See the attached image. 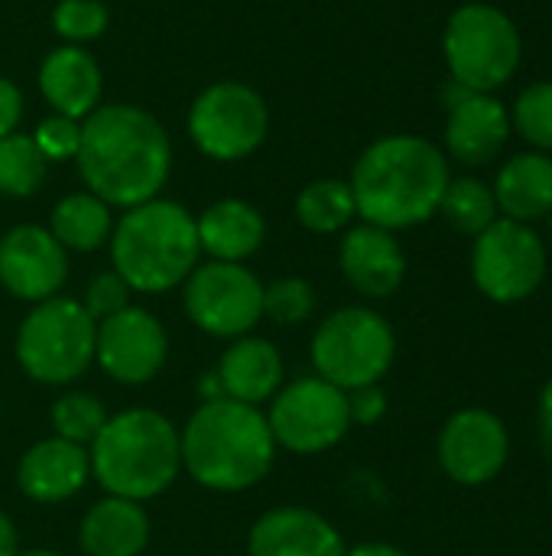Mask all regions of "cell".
<instances>
[{
    "mask_svg": "<svg viewBox=\"0 0 552 556\" xmlns=\"http://www.w3.org/2000/svg\"><path fill=\"white\" fill-rule=\"evenodd\" d=\"M550 270V254L534 225L498 218L472 248V280L478 293L498 306H514L530 300Z\"/></svg>",
    "mask_w": 552,
    "mask_h": 556,
    "instance_id": "obj_9",
    "label": "cell"
},
{
    "mask_svg": "<svg viewBox=\"0 0 552 556\" xmlns=\"http://www.w3.org/2000/svg\"><path fill=\"white\" fill-rule=\"evenodd\" d=\"M511 140V111L491 91H468L459 85V94L449 101L446 147L465 166H485L504 153Z\"/></svg>",
    "mask_w": 552,
    "mask_h": 556,
    "instance_id": "obj_16",
    "label": "cell"
},
{
    "mask_svg": "<svg viewBox=\"0 0 552 556\" xmlns=\"http://www.w3.org/2000/svg\"><path fill=\"white\" fill-rule=\"evenodd\" d=\"M198 244L211 261L241 264L260 251L267 238L264 215L244 199H221L195 218Z\"/></svg>",
    "mask_w": 552,
    "mask_h": 556,
    "instance_id": "obj_24",
    "label": "cell"
},
{
    "mask_svg": "<svg viewBox=\"0 0 552 556\" xmlns=\"http://www.w3.org/2000/svg\"><path fill=\"white\" fill-rule=\"evenodd\" d=\"M439 212L446 215V222L455 231L472 235V238L482 235L488 225H495L501 218L498 202H495V189L478 176L449 179V186L442 192V202H439Z\"/></svg>",
    "mask_w": 552,
    "mask_h": 556,
    "instance_id": "obj_27",
    "label": "cell"
},
{
    "mask_svg": "<svg viewBox=\"0 0 552 556\" xmlns=\"http://www.w3.org/2000/svg\"><path fill=\"white\" fill-rule=\"evenodd\" d=\"M130 287L124 283V277L117 274V270H104V274H98L91 283H88V290H85V309H88V316L94 319V323H101V319H107V316H114V313H120V309H127L130 306Z\"/></svg>",
    "mask_w": 552,
    "mask_h": 556,
    "instance_id": "obj_34",
    "label": "cell"
},
{
    "mask_svg": "<svg viewBox=\"0 0 552 556\" xmlns=\"http://www.w3.org/2000/svg\"><path fill=\"white\" fill-rule=\"evenodd\" d=\"M52 26L68 46L98 39L107 29V7L101 0H59L52 10Z\"/></svg>",
    "mask_w": 552,
    "mask_h": 556,
    "instance_id": "obj_32",
    "label": "cell"
},
{
    "mask_svg": "<svg viewBox=\"0 0 552 556\" xmlns=\"http://www.w3.org/2000/svg\"><path fill=\"white\" fill-rule=\"evenodd\" d=\"M16 556H62V554H55V551H20Z\"/></svg>",
    "mask_w": 552,
    "mask_h": 556,
    "instance_id": "obj_41",
    "label": "cell"
},
{
    "mask_svg": "<svg viewBox=\"0 0 552 556\" xmlns=\"http://www.w3.org/2000/svg\"><path fill=\"white\" fill-rule=\"evenodd\" d=\"M42 98L65 117H88L101 101V68L81 46H59L42 59L39 68Z\"/></svg>",
    "mask_w": 552,
    "mask_h": 556,
    "instance_id": "obj_22",
    "label": "cell"
},
{
    "mask_svg": "<svg viewBox=\"0 0 552 556\" xmlns=\"http://www.w3.org/2000/svg\"><path fill=\"white\" fill-rule=\"evenodd\" d=\"M98 323L88 316L81 300L49 296L33 303L16 329V362L23 375L46 388H65L78 381L94 362Z\"/></svg>",
    "mask_w": 552,
    "mask_h": 556,
    "instance_id": "obj_6",
    "label": "cell"
},
{
    "mask_svg": "<svg viewBox=\"0 0 552 556\" xmlns=\"http://www.w3.org/2000/svg\"><path fill=\"white\" fill-rule=\"evenodd\" d=\"M224 397L260 407L283 388V355L270 339H234L215 368Z\"/></svg>",
    "mask_w": 552,
    "mask_h": 556,
    "instance_id": "obj_20",
    "label": "cell"
},
{
    "mask_svg": "<svg viewBox=\"0 0 552 556\" xmlns=\"http://www.w3.org/2000/svg\"><path fill=\"white\" fill-rule=\"evenodd\" d=\"M550 238H552V212H550Z\"/></svg>",
    "mask_w": 552,
    "mask_h": 556,
    "instance_id": "obj_42",
    "label": "cell"
},
{
    "mask_svg": "<svg viewBox=\"0 0 552 556\" xmlns=\"http://www.w3.org/2000/svg\"><path fill=\"white\" fill-rule=\"evenodd\" d=\"M338 267L345 280L368 300H387L407 277V254L394 231L377 225H355L338 248Z\"/></svg>",
    "mask_w": 552,
    "mask_h": 556,
    "instance_id": "obj_17",
    "label": "cell"
},
{
    "mask_svg": "<svg viewBox=\"0 0 552 556\" xmlns=\"http://www.w3.org/2000/svg\"><path fill=\"white\" fill-rule=\"evenodd\" d=\"M442 52L455 85L495 91L517 72L524 42L517 23L501 7L465 3L446 23Z\"/></svg>",
    "mask_w": 552,
    "mask_h": 556,
    "instance_id": "obj_8",
    "label": "cell"
},
{
    "mask_svg": "<svg viewBox=\"0 0 552 556\" xmlns=\"http://www.w3.org/2000/svg\"><path fill=\"white\" fill-rule=\"evenodd\" d=\"M49 420H52V430L59 440L91 446L94 437L101 433V427L107 424V407L101 404V397H94L88 391H65L62 397H55Z\"/></svg>",
    "mask_w": 552,
    "mask_h": 556,
    "instance_id": "obj_29",
    "label": "cell"
},
{
    "mask_svg": "<svg viewBox=\"0 0 552 556\" xmlns=\"http://www.w3.org/2000/svg\"><path fill=\"white\" fill-rule=\"evenodd\" d=\"M78 169L88 192L107 205L133 208L159 195L172 166L163 124L130 104H104L81 124Z\"/></svg>",
    "mask_w": 552,
    "mask_h": 556,
    "instance_id": "obj_1",
    "label": "cell"
},
{
    "mask_svg": "<svg viewBox=\"0 0 552 556\" xmlns=\"http://www.w3.org/2000/svg\"><path fill=\"white\" fill-rule=\"evenodd\" d=\"M247 556H348V547L319 511L283 505L254 521Z\"/></svg>",
    "mask_w": 552,
    "mask_h": 556,
    "instance_id": "obj_18",
    "label": "cell"
},
{
    "mask_svg": "<svg viewBox=\"0 0 552 556\" xmlns=\"http://www.w3.org/2000/svg\"><path fill=\"white\" fill-rule=\"evenodd\" d=\"M49 231H52V238H55L65 251L91 254V251H98L104 241H111V231H114L111 205L101 202V199L91 195V192L65 195V199L52 208Z\"/></svg>",
    "mask_w": 552,
    "mask_h": 556,
    "instance_id": "obj_25",
    "label": "cell"
},
{
    "mask_svg": "<svg viewBox=\"0 0 552 556\" xmlns=\"http://www.w3.org/2000/svg\"><path fill=\"white\" fill-rule=\"evenodd\" d=\"M270 127L264 98L238 81H221L205 88L189 111V134L195 147L211 160H244L251 156Z\"/></svg>",
    "mask_w": 552,
    "mask_h": 556,
    "instance_id": "obj_12",
    "label": "cell"
},
{
    "mask_svg": "<svg viewBox=\"0 0 552 556\" xmlns=\"http://www.w3.org/2000/svg\"><path fill=\"white\" fill-rule=\"evenodd\" d=\"M23 117V94L13 81L0 78V137H10Z\"/></svg>",
    "mask_w": 552,
    "mask_h": 556,
    "instance_id": "obj_36",
    "label": "cell"
},
{
    "mask_svg": "<svg viewBox=\"0 0 552 556\" xmlns=\"http://www.w3.org/2000/svg\"><path fill=\"white\" fill-rule=\"evenodd\" d=\"M198 397H202V401H218V397H224L221 381H218L215 371H205V375H202V381H198Z\"/></svg>",
    "mask_w": 552,
    "mask_h": 556,
    "instance_id": "obj_40",
    "label": "cell"
},
{
    "mask_svg": "<svg viewBox=\"0 0 552 556\" xmlns=\"http://www.w3.org/2000/svg\"><path fill=\"white\" fill-rule=\"evenodd\" d=\"M267 424L277 450L283 446L296 456L329 453L351 430L348 394L319 375L296 378L270 397Z\"/></svg>",
    "mask_w": 552,
    "mask_h": 556,
    "instance_id": "obj_10",
    "label": "cell"
},
{
    "mask_svg": "<svg viewBox=\"0 0 552 556\" xmlns=\"http://www.w3.org/2000/svg\"><path fill=\"white\" fill-rule=\"evenodd\" d=\"M449 179L446 153L433 140L397 134L361 153L348 186L355 192L358 215L368 225L403 231L439 212Z\"/></svg>",
    "mask_w": 552,
    "mask_h": 556,
    "instance_id": "obj_2",
    "label": "cell"
},
{
    "mask_svg": "<svg viewBox=\"0 0 552 556\" xmlns=\"http://www.w3.org/2000/svg\"><path fill=\"white\" fill-rule=\"evenodd\" d=\"M537 420H540V430L543 437L552 443V378L540 388V401H537Z\"/></svg>",
    "mask_w": 552,
    "mask_h": 556,
    "instance_id": "obj_37",
    "label": "cell"
},
{
    "mask_svg": "<svg viewBox=\"0 0 552 556\" xmlns=\"http://www.w3.org/2000/svg\"><path fill=\"white\" fill-rule=\"evenodd\" d=\"M88 479H91L88 446L59 437L29 446L16 466V485L36 505H62L75 498Z\"/></svg>",
    "mask_w": 552,
    "mask_h": 556,
    "instance_id": "obj_19",
    "label": "cell"
},
{
    "mask_svg": "<svg viewBox=\"0 0 552 556\" xmlns=\"http://www.w3.org/2000/svg\"><path fill=\"white\" fill-rule=\"evenodd\" d=\"M182 306L198 332L234 342L264 319V283L244 264L208 261L185 277Z\"/></svg>",
    "mask_w": 552,
    "mask_h": 556,
    "instance_id": "obj_11",
    "label": "cell"
},
{
    "mask_svg": "<svg viewBox=\"0 0 552 556\" xmlns=\"http://www.w3.org/2000/svg\"><path fill=\"white\" fill-rule=\"evenodd\" d=\"M91 479L117 498L150 502L182 472L179 427L150 407H130L101 427L88 446Z\"/></svg>",
    "mask_w": 552,
    "mask_h": 556,
    "instance_id": "obj_4",
    "label": "cell"
},
{
    "mask_svg": "<svg viewBox=\"0 0 552 556\" xmlns=\"http://www.w3.org/2000/svg\"><path fill=\"white\" fill-rule=\"evenodd\" d=\"M20 554V534L10 521V515L0 511V556H16Z\"/></svg>",
    "mask_w": 552,
    "mask_h": 556,
    "instance_id": "obj_38",
    "label": "cell"
},
{
    "mask_svg": "<svg viewBox=\"0 0 552 556\" xmlns=\"http://www.w3.org/2000/svg\"><path fill=\"white\" fill-rule=\"evenodd\" d=\"M358 215L355 192L345 179H316L296 199V218L306 231L335 235Z\"/></svg>",
    "mask_w": 552,
    "mask_h": 556,
    "instance_id": "obj_26",
    "label": "cell"
},
{
    "mask_svg": "<svg viewBox=\"0 0 552 556\" xmlns=\"http://www.w3.org/2000/svg\"><path fill=\"white\" fill-rule=\"evenodd\" d=\"M166 355H169V336L163 323L143 306L130 303L127 309L98 323L94 362L117 384L137 388L153 381L163 371Z\"/></svg>",
    "mask_w": 552,
    "mask_h": 556,
    "instance_id": "obj_14",
    "label": "cell"
},
{
    "mask_svg": "<svg viewBox=\"0 0 552 556\" xmlns=\"http://www.w3.org/2000/svg\"><path fill=\"white\" fill-rule=\"evenodd\" d=\"M179 450L189 479L211 492H247L277 459L267 414L231 397L202 401L179 430Z\"/></svg>",
    "mask_w": 552,
    "mask_h": 556,
    "instance_id": "obj_3",
    "label": "cell"
},
{
    "mask_svg": "<svg viewBox=\"0 0 552 556\" xmlns=\"http://www.w3.org/2000/svg\"><path fill=\"white\" fill-rule=\"evenodd\" d=\"M33 143L39 147L46 160H72L78 156V147H81V124L75 117L52 114L36 127Z\"/></svg>",
    "mask_w": 552,
    "mask_h": 556,
    "instance_id": "obj_33",
    "label": "cell"
},
{
    "mask_svg": "<svg viewBox=\"0 0 552 556\" xmlns=\"http://www.w3.org/2000/svg\"><path fill=\"white\" fill-rule=\"evenodd\" d=\"M195 218L169 199H150L124 212L111 231L114 270L133 293H169L198 267Z\"/></svg>",
    "mask_w": 552,
    "mask_h": 556,
    "instance_id": "obj_5",
    "label": "cell"
},
{
    "mask_svg": "<svg viewBox=\"0 0 552 556\" xmlns=\"http://www.w3.org/2000/svg\"><path fill=\"white\" fill-rule=\"evenodd\" d=\"M309 358L319 378L348 394L384 381L397 358V336L377 309L342 306L319 323Z\"/></svg>",
    "mask_w": 552,
    "mask_h": 556,
    "instance_id": "obj_7",
    "label": "cell"
},
{
    "mask_svg": "<svg viewBox=\"0 0 552 556\" xmlns=\"http://www.w3.org/2000/svg\"><path fill=\"white\" fill-rule=\"evenodd\" d=\"M150 544V515L140 502L104 495L94 502L78 528L85 556H140Z\"/></svg>",
    "mask_w": 552,
    "mask_h": 556,
    "instance_id": "obj_21",
    "label": "cell"
},
{
    "mask_svg": "<svg viewBox=\"0 0 552 556\" xmlns=\"http://www.w3.org/2000/svg\"><path fill=\"white\" fill-rule=\"evenodd\" d=\"M348 417L351 427H377L387 417V394L381 384H368L358 391H348Z\"/></svg>",
    "mask_w": 552,
    "mask_h": 556,
    "instance_id": "obj_35",
    "label": "cell"
},
{
    "mask_svg": "<svg viewBox=\"0 0 552 556\" xmlns=\"http://www.w3.org/2000/svg\"><path fill=\"white\" fill-rule=\"evenodd\" d=\"M550 498H552V476H550Z\"/></svg>",
    "mask_w": 552,
    "mask_h": 556,
    "instance_id": "obj_43",
    "label": "cell"
},
{
    "mask_svg": "<svg viewBox=\"0 0 552 556\" xmlns=\"http://www.w3.org/2000/svg\"><path fill=\"white\" fill-rule=\"evenodd\" d=\"M68 280V254L49 228L16 225L0 238V283L23 303L59 296Z\"/></svg>",
    "mask_w": 552,
    "mask_h": 556,
    "instance_id": "obj_15",
    "label": "cell"
},
{
    "mask_svg": "<svg viewBox=\"0 0 552 556\" xmlns=\"http://www.w3.org/2000/svg\"><path fill=\"white\" fill-rule=\"evenodd\" d=\"M436 456L442 472L462 489H482L495 482L511 463L508 424L485 407L455 410L436 440Z\"/></svg>",
    "mask_w": 552,
    "mask_h": 556,
    "instance_id": "obj_13",
    "label": "cell"
},
{
    "mask_svg": "<svg viewBox=\"0 0 552 556\" xmlns=\"http://www.w3.org/2000/svg\"><path fill=\"white\" fill-rule=\"evenodd\" d=\"M511 124L540 153H552V81H534L514 101Z\"/></svg>",
    "mask_w": 552,
    "mask_h": 556,
    "instance_id": "obj_30",
    "label": "cell"
},
{
    "mask_svg": "<svg viewBox=\"0 0 552 556\" xmlns=\"http://www.w3.org/2000/svg\"><path fill=\"white\" fill-rule=\"evenodd\" d=\"M495 202L501 218L534 225L552 212V153H517L495 179Z\"/></svg>",
    "mask_w": 552,
    "mask_h": 556,
    "instance_id": "obj_23",
    "label": "cell"
},
{
    "mask_svg": "<svg viewBox=\"0 0 552 556\" xmlns=\"http://www.w3.org/2000/svg\"><path fill=\"white\" fill-rule=\"evenodd\" d=\"M348 556H410L407 551L394 547V544H381V541H371V544H358L351 547Z\"/></svg>",
    "mask_w": 552,
    "mask_h": 556,
    "instance_id": "obj_39",
    "label": "cell"
},
{
    "mask_svg": "<svg viewBox=\"0 0 552 556\" xmlns=\"http://www.w3.org/2000/svg\"><path fill=\"white\" fill-rule=\"evenodd\" d=\"M46 156L26 134L0 137V192L13 199L33 195L46 179Z\"/></svg>",
    "mask_w": 552,
    "mask_h": 556,
    "instance_id": "obj_28",
    "label": "cell"
},
{
    "mask_svg": "<svg viewBox=\"0 0 552 556\" xmlns=\"http://www.w3.org/2000/svg\"><path fill=\"white\" fill-rule=\"evenodd\" d=\"M316 313V290L303 277H280L264 287V316L277 326H303Z\"/></svg>",
    "mask_w": 552,
    "mask_h": 556,
    "instance_id": "obj_31",
    "label": "cell"
}]
</instances>
